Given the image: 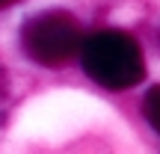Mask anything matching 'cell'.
<instances>
[{
    "mask_svg": "<svg viewBox=\"0 0 160 154\" xmlns=\"http://www.w3.org/2000/svg\"><path fill=\"white\" fill-rule=\"evenodd\" d=\"M80 62L98 86L113 92L131 89L145 77V59L139 42L122 30H101L86 42H80Z\"/></svg>",
    "mask_w": 160,
    "mask_h": 154,
    "instance_id": "cell-1",
    "label": "cell"
},
{
    "mask_svg": "<svg viewBox=\"0 0 160 154\" xmlns=\"http://www.w3.org/2000/svg\"><path fill=\"white\" fill-rule=\"evenodd\" d=\"M80 24L65 9H48L27 18L21 30V47L33 62L57 68L80 51Z\"/></svg>",
    "mask_w": 160,
    "mask_h": 154,
    "instance_id": "cell-2",
    "label": "cell"
},
{
    "mask_svg": "<svg viewBox=\"0 0 160 154\" xmlns=\"http://www.w3.org/2000/svg\"><path fill=\"white\" fill-rule=\"evenodd\" d=\"M142 116L151 127L160 133V86H151L142 98Z\"/></svg>",
    "mask_w": 160,
    "mask_h": 154,
    "instance_id": "cell-3",
    "label": "cell"
},
{
    "mask_svg": "<svg viewBox=\"0 0 160 154\" xmlns=\"http://www.w3.org/2000/svg\"><path fill=\"white\" fill-rule=\"evenodd\" d=\"M9 3H18V0H0V6H9Z\"/></svg>",
    "mask_w": 160,
    "mask_h": 154,
    "instance_id": "cell-4",
    "label": "cell"
}]
</instances>
